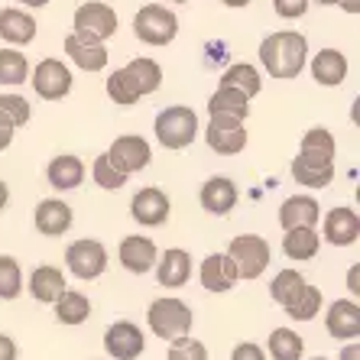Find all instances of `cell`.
<instances>
[{
    "instance_id": "6da1fadb",
    "label": "cell",
    "mask_w": 360,
    "mask_h": 360,
    "mask_svg": "<svg viewBox=\"0 0 360 360\" xmlns=\"http://www.w3.org/2000/svg\"><path fill=\"white\" fill-rule=\"evenodd\" d=\"M292 179L309 188H328L335 179V136L325 127H311L292 160Z\"/></svg>"
},
{
    "instance_id": "7a4b0ae2",
    "label": "cell",
    "mask_w": 360,
    "mask_h": 360,
    "mask_svg": "<svg viewBox=\"0 0 360 360\" xmlns=\"http://www.w3.org/2000/svg\"><path fill=\"white\" fill-rule=\"evenodd\" d=\"M260 62L269 72V78H279V82H292L302 75V68L309 62V39L295 30H279V33H269L260 42Z\"/></svg>"
},
{
    "instance_id": "3957f363",
    "label": "cell",
    "mask_w": 360,
    "mask_h": 360,
    "mask_svg": "<svg viewBox=\"0 0 360 360\" xmlns=\"http://www.w3.org/2000/svg\"><path fill=\"white\" fill-rule=\"evenodd\" d=\"M146 321H150V331L156 338L172 341V338L192 331L195 315L182 299H176V295H162V299H156L150 309H146Z\"/></svg>"
},
{
    "instance_id": "277c9868",
    "label": "cell",
    "mask_w": 360,
    "mask_h": 360,
    "mask_svg": "<svg viewBox=\"0 0 360 360\" xmlns=\"http://www.w3.org/2000/svg\"><path fill=\"white\" fill-rule=\"evenodd\" d=\"M153 127H156V140L166 150H185L198 136V114L192 108H185V104H176V108L160 110Z\"/></svg>"
},
{
    "instance_id": "5b68a950",
    "label": "cell",
    "mask_w": 360,
    "mask_h": 360,
    "mask_svg": "<svg viewBox=\"0 0 360 360\" xmlns=\"http://www.w3.org/2000/svg\"><path fill=\"white\" fill-rule=\"evenodd\" d=\"M227 257L237 266V279H260L266 273V266L273 263V250H269L266 237L260 234H240L231 240Z\"/></svg>"
},
{
    "instance_id": "8992f818",
    "label": "cell",
    "mask_w": 360,
    "mask_h": 360,
    "mask_svg": "<svg viewBox=\"0 0 360 360\" xmlns=\"http://www.w3.org/2000/svg\"><path fill=\"white\" fill-rule=\"evenodd\" d=\"M134 33L146 46H169L179 36V17L162 4H146L134 17Z\"/></svg>"
},
{
    "instance_id": "52a82bcc",
    "label": "cell",
    "mask_w": 360,
    "mask_h": 360,
    "mask_svg": "<svg viewBox=\"0 0 360 360\" xmlns=\"http://www.w3.org/2000/svg\"><path fill=\"white\" fill-rule=\"evenodd\" d=\"M65 266H68L72 276L84 279V283H88V279L104 276V269H108V247H104L101 240H91V237L68 243Z\"/></svg>"
},
{
    "instance_id": "ba28073f",
    "label": "cell",
    "mask_w": 360,
    "mask_h": 360,
    "mask_svg": "<svg viewBox=\"0 0 360 360\" xmlns=\"http://www.w3.org/2000/svg\"><path fill=\"white\" fill-rule=\"evenodd\" d=\"M75 33L84 36V39H94V42H108L110 36L117 33V13L108 7V4H98V0H88L82 7L75 10Z\"/></svg>"
},
{
    "instance_id": "9c48e42d",
    "label": "cell",
    "mask_w": 360,
    "mask_h": 360,
    "mask_svg": "<svg viewBox=\"0 0 360 360\" xmlns=\"http://www.w3.org/2000/svg\"><path fill=\"white\" fill-rule=\"evenodd\" d=\"M108 160H110V166L120 169L124 176H134V172H140V169L150 166L153 150H150V143L143 140V136L124 134V136H117V140L110 143Z\"/></svg>"
},
{
    "instance_id": "30bf717a",
    "label": "cell",
    "mask_w": 360,
    "mask_h": 360,
    "mask_svg": "<svg viewBox=\"0 0 360 360\" xmlns=\"http://www.w3.org/2000/svg\"><path fill=\"white\" fill-rule=\"evenodd\" d=\"M205 140L221 156H237L247 150V127L237 117H211L205 127Z\"/></svg>"
},
{
    "instance_id": "8fae6325",
    "label": "cell",
    "mask_w": 360,
    "mask_h": 360,
    "mask_svg": "<svg viewBox=\"0 0 360 360\" xmlns=\"http://www.w3.org/2000/svg\"><path fill=\"white\" fill-rule=\"evenodd\" d=\"M30 84L36 88V94L42 101H62L72 91V72H68V65L62 59H42L36 65Z\"/></svg>"
},
{
    "instance_id": "7c38bea8",
    "label": "cell",
    "mask_w": 360,
    "mask_h": 360,
    "mask_svg": "<svg viewBox=\"0 0 360 360\" xmlns=\"http://www.w3.org/2000/svg\"><path fill=\"white\" fill-rule=\"evenodd\" d=\"M146 347V338L134 321H114V325L104 331V351L114 360H136Z\"/></svg>"
},
{
    "instance_id": "4fadbf2b",
    "label": "cell",
    "mask_w": 360,
    "mask_h": 360,
    "mask_svg": "<svg viewBox=\"0 0 360 360\" xmlns=\"http://www.w3.org/2000/svg\"><path fill=\"white\" fill-rule=\"evenodd\" d=\"M130 214H134V221L143 227L166 224L169 221V195L162 192V188H156V185H146V188H140V192L134 195V201H130Z\"/></svg>"
},
{
    "instance_id": "5bb4252c",
    "label": "cell",
    "mask_w": 360,
    "mask_h": 360,
    "mask_svg": "<svg viewBox=\"0 0 360 360\" xmlns=\"http://www.w3.org/2000/svg\"><path fill=\"white\" fill-rule=\"evenodd\" d=\"M328 335L338 341H357L360 338V305L354 299H338L325 315Z\"/></svg>"
},
{
    "instance_id": "9a60e30c",
    "label": "cell",
    "mask_w": 360,
    "mask_h": 360,
    "mask_svg": "<svg viewBox=\"0 0 360 360\" xmlns=\"http://www.w3.org/2000/svg\"><path fill=\"white\" fill-rule=\"evenodd\" d=\"M201 208L208 211V214H214V218H224V214H231L237 205V185L234 179L227 176H211L208 182L201 185Z\"/></svg>"
},
{
    "instance_id": "2e32d148",
    "label": "cell",
    "mask_w": 360,
    "mask_h": 360,
    "mask_svg": "<svg viewBox=\"0 0 360 360\" xmlns=\"http://www.w3.org/2000/svg\"><path fill=\"white\" fill-rule=\"evenodd\" d=\"M120 263H124L127 273H134V276H143V273H150L153 266H156V257H160V250H156V243L150 240V237H124L120 240V250H117Z\"/></svg>"
},
{
    "instance_id": "e0dca14e",
    "label": "cell",
    "mask_w": 360,
    "mask_h": 360,
    "mask_svg": "<svg viewBox=\"0 0 360 360\" xmlns=\"http://www.w3.org/2000/svg\"><path fill=\"white\" fill-rule=\"evenodd\" d=\"M65 56L75 62L78 68L84 72H104L110 62L108 49H104V42H94V39H84L78 33H68L65 36Z\"/></svg>"
},
{
    "instance_id": "ac0fdd59",
    "label": "cell",
    "mask_w": 360,
    "mask_h": 360,
    "mask_svg": "<svg viewBox=\"0 0 360 360\" xmlns=\"http://www.w3.org/2000/svg\"><path fill=\"white\" fill-rule=\"evenodd\" d=\"M325 240L335 247H354L360 237V214L354 208H331L325 214Z\"/></svg>"
},
{
    "instance_id": "d6986e66",
    "label": "cell",
    "mask_w": 360,
    "mask_h": 360,
    "mask_svg": "<svg viewBox=\"0 0 360 360\" xmlns=\"http://www.w3.org/2000/svg\"><path fill=\"white\" fill-rule=\"evenodd\" d=\"M36 231H39L42 237H62L72 227V221H75V214H72V208H68L62 198H46L36 205Z\"/></svg>"
},
{
    "instance_id": "ffe728a7",
    "label": "cell",
    "mask_w": 360,
    "mask_h": 360,
    "mask_svg": "<svg viewBox=\"0 0 360 360\" xmlns=\"http://www.w3.org/2000/svg\"><path fill=\"white\" fill-rule=\"evenodd\" d=\"M198 279L208 292H231L237 283V266L227 253H208L205 263H201Z\"/></svg>"
},
{
    "instance_id": "44dd1931",
    "label": "cell",
    "mask_w": 360,
    "mask_h": 360,
    "mask_svg": "<svg viewBox=\"0 0 360 360\" xmlns=\"http://www.w3.org/2000/svg\"><path fill=\"white\" fill-rule=\"evenodd\" d=\"M321 221V205L311 195H292V198L283 201L279 208V224L283 231H292V227H315Z\"/></svg>"
},
{
    "instance_id": "7402d4cb",
    "label": "cell",
    "mask_w": 360,
    "mask_h": 360,
    "mask_svg": "<svg viewBox=\"0 0 360 360\" xmlns=\"http://www.w3.org/2000/svg\"><path fill=\"white\" fill-rule=\"evenodd\" d=\"M156 279L166 289H179L192 279V257L182 250V247H172L162 257H156Z\"/></svg>"
},
{
    "instance_id": "603a6c76",
    "label": "cell",
    "mask_w": 360,
    "mask_h": 360,
    "mask_svg": "<svg viewBox=\"0 0 360 360\" xmlns=\"http://www.w3.org/2000/svg\"><path fill=\"white\" fill-rule=\"evenodd\" d=\"M36 20L26 13V10L17 7H7L0 10V36L10 42V46H26V42L36 39Z\"/></svg>"
},
{
    "instance_id": "cb8c5ba5",
    "label": "cell",
    "mask_w": 360,
    "mask_h": 360,
    "mask_svg": "<svg viewBox=\"0 0 360 360\" xmlns=\"http://www.w3.org/2000/svg\"><path fill=\"white\" fill-rule=\"evenodd\" d=\"M46 179H49L52 188H59V192H72L78 185L84 182V162L72 153L65 156H56V160L46 166Z\"/></svg>"
},
{
    "instance_id": "d4e9b609",
    "label": "cell",
    "mask_w": 360,
    "mask_h": 360,
    "mask_svg": "<svg viewBox=\"0 0 360 360\" xmlns=\"http://www.w3.org/2000/svg\"><path fill=\"white\" fill-rule=\"evenodd\" d=\"M65 289V273L59 266H49V263H42V266L33 269V276H30V295L42 305H52V302L62 295Z\"/></svg>"
},
{
    "instance_id": "484cf974",
    "label": "cell",
    "mask_w": 360,
    "mask_h": 360,
    "mask_svg": "<svg viewBox=\"0 0 360 360\" xmlns=\"http://www.w3.org/2000/svg\"><path fill=\"white\" fill-rule=\"evenodd\" d=\"M208 114L211 117H237L247 120L250 114V98L237 88H227V84H218V91L208 98Z\"/></svg>"
},
{
    "instance_id": "4316f807",
    "label": "cell",
    "mask_w": 360,
    "mask_h": 360,
    "mask_svg": "<svg viewBox=\"0 0 360 360\" xmlns=\"http://www.w3.org/2000/svg\"><path fill=\"white\" fill-rule=\"evenodd\" d=\"M311 78L325 88H335L347 78V56L338 49H321L319 56H311Z\"/></svg>"
},
{
    "instance_id": "83f0119b",
    "label": "cell",
    "mask_w": 360,
    "mask_h": 360,
    "mask_svg": "<svg viewBox=\"0 0 360 360\" xmlns=\"http://www.w3.org/2000/svg\"><path fill=\"white\" fill-rule=\"evenodd\" d=\"M321 247V237L315 227H292V231H285L283 237V253L289 260L302 263V260H311Z\"/></svg>"
},
{
    "instance_id": "f1b7e54d",
    "label": "cell",
    "mask_w": 360,
    "mask_h": 360,
    "mask_svg": "<svg viewBox=\"0 0 360 360\" xmlns=\"http://www.w3.org/2000/svg\"><path fill=\"white\" fill-rule=\"evenodd\" d=\"M56 319L62 321V325H82V321H88V315H91V302H88V295L78 292V289H62V295L56 302Z\"/></svg>"
},
{
    "instance_id": "f546056e",
    "label": "cell",
    "mask_w": 360,
    "mask_h": 360,
    "mask_svg": "<svg viewBox=\"0 0 360 360\" xmlns=\"http://www.w3.org/2000/svg\"><path fill=\"white\" fill-rule=\"evenodd\" d=\"M124 72L130 75V82H134V88L140 91V98H146V94H153L156 88L162 84V68L160 62L146 59V56H136L130 65H124Z\"/></svg>"
},
{
    "instance_id": "4dcf8cb0",
    "label": "cell",
    "mask_w": 360,
    "mask_h": 360,
    "mask_svg": "<svg viewBox=\"0 0 360 360\" xmlns=\"http://www.w3.org/2000/svg\"><path fill=\"white\" fill-rule=\"evenodd\" d=\"M283 309H285V315H289V319H295V321H311L321 311V289H315V285H309V283H302L299 292L285 302Z\"/></svg>"
},
{
    "instance_id": "1f68e13d",
    "label": "cell",
    "mask_w": 360,
    "mask_h": 360,
    "mask_svg": "<svg viewBox=\"0 0 360 360\" xmlns=\"http://www.w3.org/2000/svg\"><path fill=\"white\" fill-rule=\"evenodd\" d=\"M269 357L273 360H302L305 354V341L295 335L292 328H276V331H269Z\"/></svg>"
},
{
    "instance_id": "d6a6232c",
    "label": "cell",
    "mask_w": 360,
    "mask_h": 360,
    "mask_svg": "<svg viewBox=\"0 0 360 360\" xmlns=\"http://www.w3.org/2000/svg\"><path fill=\"white\" fill-rule=\"evenodd\" d=\"M221 84L237 88V91H243L247 98H257V94H260V88H263V78H260V72H257L253 65L237 62V65H231L224 75H221Z\"/></svg>"
},
{
    "instance_id": "836d02e7",
    "label": "cell",
    "mask_w": 360,
    "mask_h": 360,
    "mask_svg": "<svg viewBox=\"0 0 360 360\" xmlns=\"http://www.w3.org/2000/svg\"><path fill=\"white\" fill-rule=\"evenodd\" d=\"M30 78V62L20 49H0V84H10V88H17Z\"/></svg>"
},
{
    "instance_id": "e575fe53",
    "label": "cell",
    "mask_w": 360,
    "mask_h": 360,
    "mask_svg": "<svg viewBox=\"0 0 360 360\" xmlns=\"http://www.w3.org/2000/svg\"><path fill=\"white\" fill-rule=\"evenodd\" d=\"M23 292V269H20V263L13 260V257H0V299L13 302L17 295Z\"/></svg>"
},
{
    "instance_id": "d590c367",
    "label": "cell",
    "mask_w": 360,
    "mask_h": 360,
    "mask_svg": "<svg viewBox=\"0 0 360 360\" xmlns=\"http://www.w3.org/2000/svg\"><path fill=\"white\" fill-rule=\"evenodd\" d=\"M302 283H305V276H302L299 269H279L276 276H273V283H269V299L276 302V305H285V302L299 292Z\"/></svg>"
},
{
    "instance_id": "8d00e7d4",
    "label": "cell",
    "mask_w": 360,
    "mask_h": 360,
    "mask_svg": "<svg viewBox=\"0 0 360 360\" xmlns=\"http://www.w3.org/2000/svg\"><path fill=\"white\" fill-rule=\"evenodd\" d=\"M108 98L114 104H120V108H134L136 101H140V91L134 88V82H130V75H127L124 68H114V75L108 78Z\"/></svg>"
},
{
    "instance_id": "74e56055",
    "label": "cell",
    "mask_w": 360,
    "mask_h": 360,
    "mask_svg": "<svg viewBox=\"0 0 360 360\" xmlns=\"http://www.w3.org/2000/svg\"><path fill=\"white\" fill-rule=\"evenodd\" d=\"M91 176H94V182H98L101 188H108V192H117V188H124V185H127V176L120 172V169L110 166L108 153H101L98 160H94Z\"/></svg>"
},
{
    "instance_id": "f35d334b",
    "label": "cell",
    "mask_w": 360,
    "mask_h": 360,
    "mask_svg": "<svg viewBox=\"0 0 360 360\" xmlns=\"http://www.w3.org/2000/svg\"><path fill=\"white\" fill-rule=\"evenodd\" d=\"M166 360H208V347L188 335H179V338H172V344H169Z\"/></svg>"
},
{
    "instance_id": "ab89813d",
    "label": "cell",
    "mask_w": 360,
    "mask_h": 360,
    "mask_svg": "<svg viewBox=\"0 0 360 360\" xmlns=\"http://www.w3.org/2000/svg\"><path fill=\"white\" fill-rule=\"evenodd\" d=\"M0 114L10 117L13 127H23V124H30L33 108H30V101L20 98V94H0Z\"/></svg>"
},
{
    "instance_id": "60d3db41",
    "label": "cell",
    "mask_w": 360,
    "mask_h": 360,
    "mask_svg": "<svg viewBox=\"0 0 360 360\" xmlns=\"http://www.w3.org/2000/svg\"><path fill=\"white\" fill-rule=\"evenodd\" d=\"M309 0H273V10H276L283 20H299L309 13Z\"/></svg>"
},
{
    "instance_id": "b9f144b4",
    "label": "cell",
    "mask_w": 360,
    "mask_h": 360,
    "mask_svg": "<svg viewBox=\"0 0 360 360\" xmlns=\"http://www.w3.org/2000/svg\"><path fill=\"white\" fill-rule=\"evenodd\" d=\"M231 360H266V351L253 341H240L234 351H231Z\"/></svg>"
},
{
    "instance_id": "7bdbcfd3",
    "label": "cell",
    "mask_w": 360,
    "mask_h": 360,
    "mask_svg": "<svg viewBox=\"0 0 360 360\" xmlns=\"http://www.w3.org/2000/svg\"><path fill=\"white\" fill-rule=\"evenodd\" d=\"M13 134H17V127L10 124V117H4V114H0V153L13 143Z\"/></svg>"
},
{
    "instance_id": "ee69618b",
    "label": "cell",
    "mask_w": 360,
    "mask_h": 360,
    "mask_svg": "<svg viewBox=\"0 0 360 360\" xmlns=\"http://www.w3.org/2000/svg\"><path fill=\"white\" fill-rule=\"evenodd\" d=\"M0 360H17V341L10 335H0Z\"/></svg>"
},
{
    "instance_id": "f6af8a7d",
    "label": "cell",
    "mask_w": 360,
    "mask_h": 360,
    "mask_svg": "<svg viewBox=\"0 0 360 360\" xmlns=\"http://www.w3.org/2000/svg\"><path fill=\"white\" fill-rule=\"evenodd\" d=\"M341 360H360V344H347V347H344L341 351Z\"/></svg>"
},
{
    "instance_id": "bcb514c9",
    "label": "cell",
    "mask_w": 360,
    "mask_h": 360,
    "mask_svg": "<svg viewBox=\"0 0 360 360\" xmlns=\"http://www.w3.org/2000/svg\"><path fill=\"white\" fill-rule=\"evenodd\" d=\"M7 201H10V188H7V182L0 179V211L7 208Z\"/></svg>"
},
{
    "instance_id": "7dc6e473",
    "label": "cell",
    "mask_w": 360,
    "mask_h": 360,
    "mask_svg": "<svg viewBox=\"0 0 360 360\" xmlns=\"http://www.w3.org/2000/svg\"><path fill=\"white\" fill-rule=\"evenodd\" d=\"M338 7H344L347 13H360V0H341Z\"/></svg>"
},
{
    "instance_id": "c3c4849f",
    "label": "cell",
    "mask_w": 360,
    "mask_h": 360,
    "mask_svg": "<svg viewBox=\"0 0 360 360\" xmlns=\"http://www.w3.org/2000/svg\"><path fill=\"white\" fill-rule=\"evenodd\" d=\"M17 4H26V7H36V10H39V7H46L49 0H17Z\"/></svg>"
},
{
    "instance_id": "681fc988",
    "label": "cell",
    "mask_w": 360,
    "mask_h": 360,
    "mask_svg": "<svg viewBox=\"0 0 360 360\" xmlns=\"http://www.w3.org/2000/svg\"><path fill=\"white\" fill-rule=\"evenodd\" d=\"M221 4H224V7H247L250 0H221Z\"/></svg>"
},
{
    "instance_id": "f907efd6",
    "label": "cell",
    "mask_w": 360,
    "mask_h": 360,
    "mask_svg": "<svg viewBox=\"0 0 360 360\" xmlns=\"http://www.w3.org/2000/svg\"><path fill=\"white\" fill-rule=\"evenodd\" d=\"M309 4H319V7H335V4H341V0H309Z\"/></svg>"
},
{
    "instance_id": "816d5d0a",
    "label": "cell",
    "mask_w": 360,
    "mask_h": 360,
    "mask_svg": "<svg viewBox=\"0 0 360 360\" xmlns=\"http://www.w3.org/2000/svg\"><path fill=\"white\" fill-rule=\"evenodd\" d=\"M351 292H357V266L351 269Z\"/></svg>"
},
{
    "instance_id": "f5cc1de1",
    "label": "cell",
    "mask_w": 360,
    "mask_h": 360,
    "mask_svg": "<svg viewBox=\"0 0 360 360\" xmlns=\"http://www.w3.org/2000/svg\"><path fill=\"white\" fill-rule=\"evenodd\" d=\"M172 4H188V0H172Z\"/></svg>"
},
{
    "instance_id": "db71d44e",
    "label": "cell",
    "mask_w": 360,
    "mask_h": 360,
    "mask_svg": "<svg viewBox=\"0 0 360 360\" xmlns=\"http://www.w3.org/2000/svg\"><path fill=\"white\" fill-rule=\"evenodd\" d=\"M315 360H328V357H315Z\"/></svg>"
}]
</instances>
